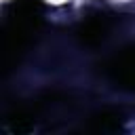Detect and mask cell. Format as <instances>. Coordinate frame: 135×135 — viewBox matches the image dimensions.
Listing matches in <instances>:
<instances>
[{"instance_id": "1", "label": "cell", "mask_w": 135, "mask_h": 135, "mask_svg": "<svg viewBox=\"0 0 135 135\" xmlns=\"http://www.w3.org/2000/svg\"><path fill=\"white\" fill-rule=\"evenodd\" d=\"M105 76L124 89H135V46L122 49L103 63Z\"/></svg>"}, {"instance_id": "2", "label": "cell", "mask_w": 135, "mask_h": 135, "mask_svg": "<svg viewBox=\"0 0 135 135\" xmlns=\"http://www.w3.org/2000/svg\"><path fill=\"white\" fill-rule=\"evenodd\" d=\"M108 30H110L108 17H91V19H86V23H82L80 38H82L84 42L93 44V42L103 40V36L108 34Z\"/></svg>"}, {"instance_id": "3", "label": "cell", "mask_w": 135, "mask_h": 135, "mask_svg": "<svg viewBox=\"0 0 135 135\" xmlns=\"http://www.w3.org/2000/svg\"><path fill=\"white\" fill-rule=\"evenodd\" d=\"M120 127V114L114 112V110H103L99 114H95L89 122V131H95V133H105V131H114Z\"/></svg>"}]
</instances>
